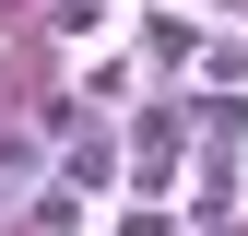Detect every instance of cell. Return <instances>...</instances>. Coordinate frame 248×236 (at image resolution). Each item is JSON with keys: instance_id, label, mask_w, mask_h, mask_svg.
<instances>
[{"instance_id": "1", "label": "cell", "mask_w": 248, "mask_h": 236, "mask_svg": "<svg viewBox=\"0 0 248 236\" xmlns=\"http://www.w3.org/2000/svg\"><path fill=\"white\" fill-rule=\"evenodd\" d=\"M59 165H71V189H107V177H118V130L71 118V154H59Z\"/></svg>"}, {"instance_id": "2", "label": "cell", "mask_w": 248, "mask_h": 236, "mask_svg": "<svg viewBox=\"0 0 248 236\" xmlns=\"http://www.w3.org/2000/svg\"><path fill=\"white\" fill-rule=\"evenodd\" d=\"M36 165H47L36 142H24V130H0V224L24 213V189H36Z\"/></svg>"}, {"instance_id": "3", "label": "cell", "mask_w": 248, "mask_h": 236, "mask_svg": "<svg viewBox=\"0 0 248 236\" xmlns=\"http://www.w3.org/2000/svg\"><path fill=\"white\" fill-rule=\"evenodd\" d=\"M189 130H213V142H248V95H236V83H213V95L189 106Z\"/></svg>"}, {"instance_id": "4", "label": "cell", "mask_w": 248, "mask_h": 236, "mask_svg": "<svg viewBox=\"0 0 248 236\" xmlns=\"http://www.w3.org/2000/svg\"><path fill=\"white\" fill-rule=\"evenodd\" d=\"M201 71H213V83H248V47H236V36H213V47H201Z\"/></svg>"}]
</instances>
